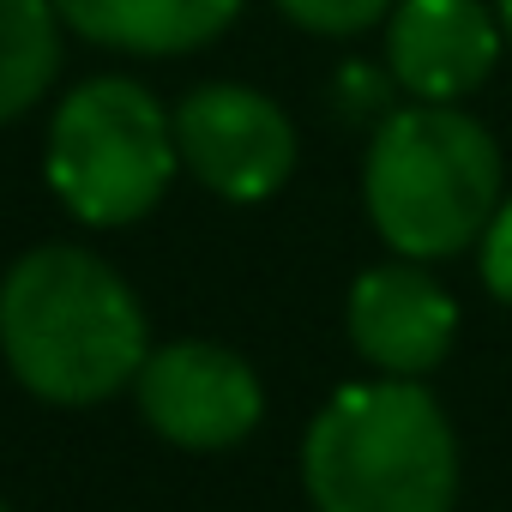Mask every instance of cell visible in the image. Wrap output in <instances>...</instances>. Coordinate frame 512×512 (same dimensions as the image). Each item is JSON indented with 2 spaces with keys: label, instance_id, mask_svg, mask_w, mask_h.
Here are the masks:
<instances>
[{
  "label": "cell",
  "instance_id": "277c9868",
  "mask_svg": "<svg viewBox=\"0 0 512 512\" xmlns=\"http://www.w3.org/2000/svg\"><path fill=\"white\" fill-rule=\"evenodd\" d=\"M175 115L133 79H85L49 121V187L91 229L139 223L175 175Z\"/></svg>",
  "mask_w": 512,
  "mask_h": 512
},
{
  "label": "cell",
  "instance_id": "6da1fadb",
  "mask_svg": "<svg viewBox=\"0 0 512 512\" xmlns=\"http://www.w3.org/2000/svg\"><path fill=\"white\" fill-rule=\"evenodd\" d=\"M0 356L43 404H103L151 356L145 308L97 253L49 241L0 278Z\"/></svg>",
  "mask_w": 512,
  "mask_h": 512
},
{
  "label": "cell",
  "instance_id": "4fadbf2b",
  "mask_svg": "<svg viewBox=\"0 0 512 512\" xmlns=\"http://www.w3.org/2000/svg\"><path fill=\"white\" fill-rule=\"evenodd\" d=\"M494 19H500V31H506V49H512V0H494Z\"/></svg>",
  "mask_w": 512,
  "mask_h": 512
},
{
  "label": "cell",
  "instance_id": "ba28073f",
  "mask_svg": "<svg viewBox=\"0 0 512 512\" xmlns=\"http://www.w3.org/2000/svg\"><path fill=\"white\" fill-rule=\"evenodd\" d=\"M344 320H350L356 356L392 380H422L428 368L446 362V350L458 338V302L416 260L368 266L350 290Z\"/></svg>",
  "mask_w": 512,
  "mask_h": 512
},
{
  "label": "cell",
  "instance_id": "5bb4252c",
  "mask_svg": "<svg viewBox=\"0 0 512 512\" xmlns=\"http://www.w3.org/2000/svg\"><path fill=\"white\" fill-rule=\"evenodd\" d=\"M0 512H7V506H0Z\"/></svg>",
  "mask_w": 512,
  "mask_h": 512
},
{
  "label": "cell",
  "instance_id": "3957f363",
  "mask_svg": "<svg viewBox=\"0 0 512 512\" xmlns=\"http://www.w3.org/2000/svg\"><path fill=\"white\" fill-rule=\"evenodd\" d=\"M362 199L380 241L404 260H452L488 235L500 211L494 133L458 103H410L374 127Z\"/></svg>",
  "mask_w": 512,
  "mask_h": 512
},
{
  "label": "cell",
  "instance_id": "9c48e42d",
  "mask_svg": "<svg viewBox=\"0 0 512 512\" xmlns=\"http://www.w3.org/2000/svg\"><path fill=\"white\" fill-rule=\"evenodd\" d=\"M67 31L127 55H187L223 37L241 0H55Z\"/></svg>",
  "mask_w": 512,
  "mask_h": 512
},
{
  "label": "cell",
  "instance_id": "8fae6325",
  "mask_svg": "<svg viewBox=\"0 0 512 512\" xmlns=\"http://www.w3.org/2000/svg\"><path fill=\"white\" fill-rule=\"evenodd\" d=\"M398 0H278V13L314 37H356L380 19H392Z\"/></svg>",
  "mask_w": 512,
  "mask_h": 512
},
{
  "label": "cell",
  "instance_id": "7a4b0ae2",
  "mask_svg": "<svg viewBox=\"0 0 512 512\" xmlns=\"http://www.w3.org/2000/svg\"><path fill=\"white\" fill-rule=\"evenodd\" d=\"M314 512H452L458 434L428 386L362 380L326 398L302 440Z\"/></svg>",
  "mask_w": 512,
  "mask_h": 512
},
{
  "label": "cell",
  "instance_id": "30bf717a",
  "mask_svg": "<svg viewBox=\"0 0 512 512\" xmlns=\"http://www.w3.org/2000/svg\"><path fill=\"white\" fill-rule=\"evenodd\" d=\"M61 73L55 0H0V121H19Z\"/></svg>",
  "mask_w": 512,
  "mask_h": 512
},
{
  "label": "cell",
  "instance_id": "8992f818",
  "mask_svg": "<svg viewBox=\"0 0 512 512\" xmlns=\"http://www.w3.org/2000/svg\"><path fill=\"white\" fill-rule=\"evenodd\" d=\"M139 416L151 422V434H163L181 452H223L241 446L266 416V392L235 350L205 344V338H181L145 356L139 380H133Z\"/></svg>",
  "mask_w": 512,
  "mask_h": 512
},
{
  "label": "cell",
  "instance_id": "5b68a950",
  "mask_svg": "<svg viewBox=\"0 0 512 512\" xmlns=\"http://www.w3.org/2000/svg\"><path fill=\"white\" fill-rule=\"evenodd\" d=\"M175 151L217 199L260 205L296 169V127L253 85H199L175 109Z\"/></svg>",
  "mask_w": 512,
  "mask_h": 512
},
{
  "label": "cell",
  "instance_id": "52a82bcc",
  "mask_svg": "<svg viewBox=\"0 0 512 512\" xmlns=\"http://www.w3.org/2000/svg\"><path fill=\"white\" fill-rule=\"evenodd\" d=\"M506 31L488 0H398L386 19V67L416 103H458L488 85Z\"/></svg>",
  "mask_w": 512,
  "mask_h": 512
},
{
  "label": "cell",
  "instance_id": "7c38bea8",
  "mask_svg": "<svg viewBox=\"0 0 512 512\" xmlns=\"http://www.w3.org/2000/svg\"><path fill=\"white\" fill-rule=\"evenodd\" d=\"M482 278L500 302H512V199H500V211L482 235Z\"/></svg>",
  "mask_w": 512,
  "mask_h": 512
}]
</instances>
